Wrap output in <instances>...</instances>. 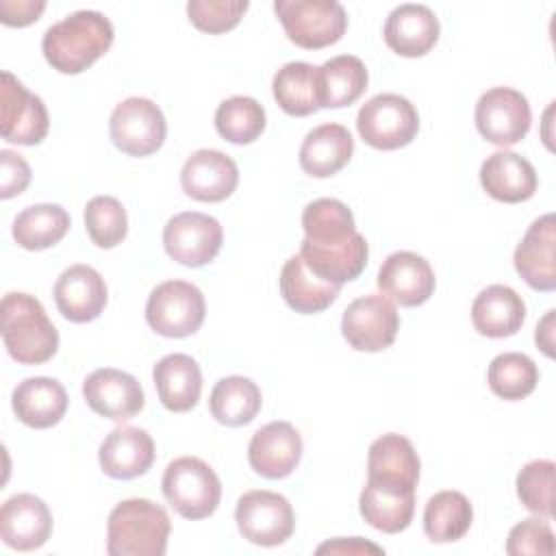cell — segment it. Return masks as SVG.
I'll return each mask as SVG.
<instances>
[{
	"mask_svg": "<svg viewBox=\"0 0 556 556\" xmlns=\"http://www.w3.org/2000/svg\"><path fill=\"white\" fill-rule=\"evenodd\" d=\"M85 228L98 248L111 250L126 239V208L113 195H96L85 206Z\"/></svg>",
	"mask_w": 556,
	"mask_h": 556,
	"instance_id": "f35d334b",
	"label": "cell"
},
{
	"mask_svg": "<svg viewBox=\"0 0 556 556\" xmlns=\"http://www.w3.org/2000/svg\"><path fill=\"white\" fill-rule=\"evenodd\" d=\"M486 382L497 397L517 402L536 389L539 367L530 356L521 352H504L491 361Z\"/></svg>",
	"mask_w": 556,
	"mask_h": 556,
	"instance_id": "8d00e7d4",
	"label": "cell"
},
{
	"mask_svg": "<svg viewBox=\"0 0 556 556\" xmlns=\"http://www.w3.org/2000/svg\"><path fill=\"white\" fill-rule=\"evenodd\" d=\"M400 330V313L382 293H369L348 304L341 317L343 339L358 352L387 350Z\"/></svg>",
	"mask_w": 556,
	"mask_h": 556,
	"instance_id": "8fae6325",
	"label": "cell"
},
{
	"mask_svg": "<svg viewBox=\"0 0 556 556\" xmlns=\"http://www.w3.org/2000/svg\"><path fill=\"white\" fill-rule=\"evenodd\" d=\"M317 554H384V549L369 541L352 536V539H337V541L321 543L317 547Z\"/></svg>",
	"mask_w": 556,
	"mask_h": 556,
	"instance_id": "f6af8a7d",
	"label": "cell"
},
{
	"mask_svg": "<svg viewBox=\"0 0 556 556\" xmlns=\"http://www.w3.org/2000/svg\"><path fill=\"white\" fill-rule=\"evenodd\" d=\"M354 152V139L341 124H321L313 128L300 146V167L315 178H328L341 172Z\"/></svg>",
	"mask_w": 556,
	"mask_h": 556,
	"instance_id": "f546056e",
	"label": "cell"
},
{
	"mask_svg": "<svg viewBox=\"0 0 556 556\" xmlns=\"http://www.w3.org/2000/svg\"><path fill=\"white\" fill-rule=\"evenodd\" d=\"M356 128L367 146L376 150H397L417 137L419 115L404 96L378 93L361 106Z\"/></svg>",
	"mask_w": 556,
	"mask_h": 556,
	"instance_id": "52a82bcc",
	"label": "cell"
},
{
	"mask_svg": "<svg viewBox=\"0 0 556 556\" xmlns=\"http://www.w3.org/2000/svg\"><path fill=\"white\" fill-rule=\"evenodd\" d=\"M439 33V17L426 4H400L384 22V43L395 54L408 59L428 54L434 48Z\"/></svg>",
	"mask_w": 556,
	"mask_h": 556,
	"instance_id": "603a6c76",
	"label": "cell"
},
{
	"mask_svg": "<svg viewBox=\"0 0 556 556\" xmlns=\"http://www.w3.org/2000/svg\"><path fill=\"white\" fill-rule=\"evenodd\" d=\"M530 122L528 98L510 87H493L484 91L476 104L478 132L500 148L519 143L528 135Z\"/></svg>",
	"mask_w": 556,
	"mask_h": 556,
	"instance_id": "7c38bea8",
	"label": "cell"
},
{
	"mask_svg": "<svg viewBox=\"0 0 556 556\" xmlns=\"http://www.w3.org/2000/svg\"><path fill=\"white\" fill-rule=\"evenodd\" d=\"M274 11L291 43L304 50H319L337 43L348 15L337 0H276Z\"/></svg>",
	"mask_w": 556,
	"mask_h": 556,
	"instance_id": "8992f818",
	"label": "cell"
},
{
	"mask_svg": "<svg viewBox=\"0 0 556 556\" xmlns=\"http://www.w3.org/2000/svg\"><path fill=\"white\" fill-rule=\"evenodd\" d=\"M324 109H341L356 102L367 89V67L354 54H339L319 65Z\"/></svg>",
	"mask_w": 556,
	"mask_h": 556,
	"instance_id": "e575fe53",
	"label": "cell"
},
{
	"mask_svg": "<svg viewBox=\"0 0 556 556\" xmlns=\"http://www.w3.org/2000/svg\"><path fill=\"white\" fill-rule=\"evenodd\" d=\"M224 241L222 224L204 213L185 211L174 215L163 228V245L172 261L187 267L211 263Z\"/></svg>",
	"mask_w": 556,
	"mask_h": 556,
	"instance_id": "4fadbf2b",
	"label": "cell"
},
{
	"mask_svg": "<svg viewBox=\"0 0 556 556\" xmlns=\"http://www.w3.org/2000/svg\"><path fill=\"white\" fill-rule=\"evenodd\" d=\"M271 91L278 106L287 115L304 117L324 109L319 65L304 61H291L282 65L271 80Z\"/></svg>",
	"mask_w": 556,
	"mask_h": 556,
	"instance_id": "f1b7e54d",
	"label": "cell"
},
{
	"mask_svg": "<svg viewBox=\"0 0 556 556\" xmlns=\"http://www.w3.org/2000/svg\"><path fill=\"white\" fill-rule=\"evenodd\" d=\"M554 471L556 465L552 460L539 458L523 465L517 473L521 504L541 517H554Z\"/></svg>",
	"mask_w": 556,
	"mask_h": 556,
	"instance_id": "ab89813d",
	"label": "cell"
},
{
	"mask_svg": "<svg viewBox=\"0 0 556 556\" xmlns=\"http://www.w3.org/2000/svg\"><path fill=\"white\" fill-rule=\"evenodd\" d=\"M248 7V0H191L187 15L198 30L222 35L241 22Z\"/></svg>",
	"mask_w": 556,
	"mask_h": 556,
	"instance_id": "60d3db41",
	"label": "cell"
},
{
	"mask_svg": "<svg viewBox=\"0 0 556 556\" xmlns=\"http://www.w3.org/2000/svg\"><path fill=\"white\" fill-rule=\"evenodd\" d=\"M46 2L43 0H0V20L7 26H28L39 20L43 13Z\"/></svg>",
	"mask_w": 556,
	"mask_h": 556,
	"instance_id": "ee69618b",
	"label": "cell"
},
{
	"mask_svg": "<svg viewBox=\"0 0 556 556\" xmlns=\"http://www.w3.org/2000/svg\"><path fill=\"white\" fill-rule=\"evenodd\" d=\"M13 410L28 428H52L67 410V393L54 378H26L13 391Z\"/></svg>",
	"mask_w": 556,
	"mask_h": 556,
	"instance_id": "4316f807",
	"label": "cell"
},
{
	"mask_svg": "<svg viewBox=\"0 0 556 556\" xmlns=\"http://www.w3.org/2000/svg\"><path fill=\"white\" fill-rule=\"evenodd\" d=\"M526 319V304L521 295L506 285H491L482 289L471 304L473 328L489 339L513 337Z\"/></svg>",
	"mask_w": 556,
	"mask_h": 556,
	"instance_id": "484cf974",
	"label": "cell"
},
{
	"mask_svg": "<svg viewBox=\"0 0 556 556\" xmlns=\"http://www.w3.org/2000/svg\"><path fill=\"white\" fill-rule=\"evenodd\" d=\"M480 185L493 200L517 204L534 195L539 178L528 159L508 150H497L480 165Z\"/></svg>",
	"mask_w": 556,
	"mask_h": 556,
	"instance_id": "cb8c5ba5",
	"label": "cell"
},
{
	"mask_svg": "<svg viewBox=\"0 0 556 556\" xmlns=\"http://www.w3.org/2000/svg\"><path fill=\"white\" fill-rule=\"evenodd\" d=\"M235 521L243 539L261 547L282 545L295 528L289 500L274 491H248L239 497Z\"/></svg>",
	"mask_w": 556,
	"mask_h": 556,
	"instance_id": "9c48e42d",
	"label": "cell"
},
{
	"mask_svg": "<svg viewBox=\"0 0 556 556\" xmlns=\"http://www.w3.org/2000/svg\"><path fill=\"white\" fill-rule=\"evenodd\" d=\"M280 293L285 302L302 315H313L326 311L341 291V285L321 280L302 261L300 254L287 258L280 269Z\"/></svg>",
	"mask_w": 556,
	"mask_h": 556,
	"instance_id": "4dcf8cb0",
	"label": "cell"
},
{
	"mask_svg": "<svg viewBox=\"0 0 556 556\" xmlns=\"http://www.w3.org/2000/svg\"><path fill=\"white\" fill-rule=\"evenodd\" d=\"M54 302L65 319L74 324L93 321L106 306L104 278L89 265H72L56 278Z\"/></svg>",
	"mask_w": 556,
	"mask_h": 556,
	"instance_id": "7402d4cb",
	"label": "cell"
},
{
	"mask_svg": "<svg viewBox=\"0 0 556 556\" xmlns=\"http://www.w3.org/2000/svg\"><path fill=\"white\" fill-rule=\"evenodd\" d=\"M261 389L256 382L243 376L219 378L211 391L208 408L211 415L224 426H245L261 410Z\"/></svg>",
	"mask_w": 556,
	"mask_h": 556,
	"instance_id": "1f68e13d",
	"label": "cell"
},
{
	"mask_svg": "<svg viewBox=\"0 0 556 556\" xmlns=\"http://www.w3.org/2000/svg\"><path fill=\"white\" fill-rule=\"evenodd\" d=\"M2 341L22 365L48 363L59 350V332L35 295L11 291L0 304Z\"/></svg>",
	"mask_w": 556,
	"mask_h": 556,
	"instance_id": "3957f363",
	"label": "cell"
},
{
	"mask_svg": "<svg viewBox=\"0 0 556 556\" xmlns=\"http://www.w3.org/2000/svg\"><path fill=\"white\" fill-rule=\"evenodd\" d=\"M52 534V513L48 504L33 493H17L2 504L0 536L17 552L39 549Z\"/></svg>",
	"mask_w": 556,
	"mask_h": 556,
	"instance_id": "ffe728a7",
	"label": "cell"
},
{
	"mask_svg": "<svg viewBox=\"0 0 556 556\" xmlns=\"http://www.w3.org/2000/svg\"><path fill=\"white\" fill-rule=\"evenodd\" d=\"M98 460L106 476L115 480H132L152 467L154 441L141 428L119 426L102 441Z\"/></svg>",
	"mask_w": 556,
	"mask_h": 556,
	"instance_id": "d4e9b609",
	"label": "cell"
},
{
	"mask_svg": "<svg viewBox=\"0 0 556 556\" xmlns=\"http://www.w3.org/2000/svg\"><path fill=\"white\" fill-rule=\"evenodd\" d=\"M434 271L430 263L415 252H393L378 269V289L400 306H419L434 293Z\"/></svg>",
	"mask_w": 556,
	"mask_h": 556,
	"instance_id": "ac0fdd59",
	"label": "cell"
},
{
	"mask_svg": "<svg viewBox=\"0 0 556 556\" xmlns=\"http://www.w3.org/2000/svg\"><path fill=\"white\" fill-rule=\"evenodd\" d=\"M239 182L237 163L222 150H195L182 165V191L198 202H222L232 195Z\"/></svg>",
	"mask_w": 556,
	"mask_h": 556,
	"instance_id": "44dd1931",
	"label": "cell"
},
{
	"mask_svg": "<svg viewBox=\"0 0 556 556\" xmlns=\"http://www.w3.org/2000/svg\"><path fill=\"white\" fill-rule=\"evenodd\" d=\"M70 230V215L59 204L26 206L13 222V239L20 248L37 252L59 243Z\"/></svg>",
	"mask_w": 556,
	"mask_h": 556,
	"instance_id": "836d02e7",
	"label": "cell"
},
{
	"mask_svg": "<svg viewBox=\"0 0 556 556\" xmlns=\"http://www.w3.org/2000/svg\"><path fill=\"white\" fill-rule=\"evenodd\" d=\"M206 315L202 291L187 280H165L152 289L146 321L161 337L182 339L200 330Z\"/></svg>",
	"mask_w": 556,
	"mask_h": 556,
	"instance_id": "ba28073f",
	"label": "cell"
},
{
	"mask_svg": "<svg viewBox=\"0 0 556 556\" xmlns=\"http://www.w3.org/2000/svg\"><path fill=\"white\" fill-rule=\"evenodd\" d=\"M419 456L413 443L395 432L382 434L369 445L367 454V476H382L404 480L413 486L419 482Z\"/></svg>",
	"mask_w": 556,
	"mask_h": 556,
	"instance_id": "d590c367",
	"label": "cell"
},
{
	"mask_svg": "<svg viewBox=\"0 0 556 556\" xmlns=\"http://www.w3.org/2000/svg\"><path fill=\"white\" fill-rule=\"evenodd\" d=\"M554 317H556V311H547L545 317L539 321L536 326V332H534V341H536V348H541V352L545 356H554Z\"/></svg>",
	"mask_w": 556,
	"mask_h": 556,
	"instance_id": "bcb514c9",
	"label": "cell"
},
{
	"mask_svg": "<svg viewBox=\"0 0 556 556\" xmlns=\"http://www.w3.org/2000/svg\"><path fill=\"white\" fill-rule=\"evenodd\" d=\"M302 458V437L289 421H269L258 428L248 445L250 467L269 480L293 473Z\"/></svg>",
	"mask_w": 556,
	"mask_h": 556,
	"instance_id": "d6986e66",
	"label": "cell"
},
{
	"mask_svg": "<svg viewBox=\"0 0 556 556\" xmlns=\"http://www.w3.org/2000/svg\"><path fill=\"white\" fill-rule=\"evenodd\" d=\"M169 530L165 508L143 497L124 500L109 515L106 552L109 556H163Z\"/></svg>",
	"mask_w": 556,
	"mask_h": 556,
	"instance_id": "277c9868",
	"label": "cell"
},
{
	"mask_svg": "<svg viewBox=\"0 0 556 556\" xmlns=\"http://www.w3.org/2000/svg\"><path fill=\"white\" fill-rule=\"evenodd\" d=\"M83 395L93 413L119 424L139 415L146 404L139 380L113 367L91 371L83 382Z\"/></svg>",
	"mask_w": 556,
	"mask_h": 556,
	"instance_id": "2e32d148",
	"label": "cell"
},
{
	"mask_svg": "<svg viewBox=\"0 0 556 556\" xmlns=\"http://www.w3.org/2000/svg\"><path fill=\"white\" fill-rule=\"evenodd\" d=\"M167 124L163 111L148 98L122 100L109 119V135L117 150L128 156H150L165 141Z\"/></svg>",
	"mask_w": 556,
	"mask_h": 556,
	"instance_id": "30bf717a",
	"label": "cell"
},
{
	"mask_svg": "<svg viewBox=\"0 0 556 556\" xmlns=\"http://www.w3.org/2000/svg\"><path fill=\"white\" fill-rule=\"evenodd\" d=\"M0 167H2V185H0V195L4 200L20 195L28 182H30V167L22 159V154L2 150L0 152Z\"/></svg>",
	"mask_w": 556,
	"mask_h": 556,
	"instance_id": "7bdbcfd3",
	"label": "cell"
},
{
	"mask_svg": "<svg viewBox=\"0 0 556 556\" xmlns=\"http://www.w3.org/2000/svg\"><path fill=\"white\" fill-rule=\"evenodd\" d=\"M113 43V24L100 11H76L43 33L41 50L52 70L80 74Z\"/></svg>",
	"mask_w": 556,
	"mask_h": 556,
	"instance_id": "7a4b0ae2",
	"label": "cell"
},
{
	"mask_svg": "<svg viewBox=\"0 0 556 556\" xmlns=\"http://www.w3.org/2000/svg\"><path fill=\"white\" fill-rule=\"evenodd\" d=\"M556 217L545 213L534 219L523 239L515 248V269L528 287L534 291H554L556 289Z\"/></svg>",
	"mask_w": 556,
	"mask_h": 556,
	"instance_id": "e0dca14e",
	"label": "cell"
},
{
	"mask_svg": "<svg viewBox=\"0 0 556 556\" xmlns=\"http://www.w3.org/2000/svg\"><path fill=\"white\" fill-rule=\"evenodd\" d=\"M163 495L185 519H204L217 510L222 482L213 467L195 456H180L165 467Z\"/></svg>",
	"mask_w": 556,
	"mask_h": 556,
	"instance_id": "5b68a950",
	"label": "cell"
},
{
	"mask_svg": "<svg viewBox=\"0 0 556 556\" xmlns=\"http://www.w3.org/2000/svg\"><path fill=\"white\" fill-rule=\"evenodd\" d=\"M304 239L300 256L321 280L343 285L356 280L369 256V245L356 232L354 215L341 200L319 198L302 211Z\"/></svg>",
	"mask_w": 556,
	"mask_h": 556,
	"instance_id": "6da1fadb",
	"label": "cell"
},
{
	"mask_svg": "<svg viewBox=\"0 0 556 556\" xmlns=\"http://www.w3.org/2000/svg\"><path fill=\"white\" fill-rule=\"evenodd\" d=\"M265 109L250 96H232L215 111L219 137L237 146L256 141L265 130Z\"/></svg>",
	"mask_w": 556,
	"mask_h": 556,
	"instance_id": "74e56055",
	"label": "cell"
},
{
	"mask_svg": "<svg viewBox=\"0 0 556 556\" xmlns=\"http://www.w3.org/2000/svg\"><path fill=\"white\" fill-rule=\"evenodd\" d=\"M473 521V508L460 491H439L424 508V532L432 543L463 539Z\"/></svg>",
	"mask_w": 556,
	"mask_h": 556,
	"instance_id": "d6a6232c",
	"label": "cell"
},
{
	"mask_svg": "<svg viewBox=\"0 0 556 556\" xmlns=\"http://www.w3.org/2000/svg\"><path fill=\"white\" fill-rule=\"evenodd\" d=\"M554 532L552 528L541 521L539 517H530L513 526L506 541V552L510 556H523V554H554Z\"/></svg>",
	"mask_w": 556,
	"mask_h": 556,
	"instance_id": "b9f144b4",
	"label": "cell"
},
{
	"mask_svg": "<svg viewBox=\"0 0 556 556\" xmlns=\"http://www.w3.org/2000/svg\"><path fill=\"white\" fill-rule=\"evenodd\" d=\"M358 504L363 519L371 528L387 534H397L413 521L415 486L395 478L367 476Z\"/></svg>",
	"mask_w": 556,
	"mask_h": 556,
	"instance_id": "9a60e30c",
	"label": "cell"
},
{
	"mask_svg": "<svg viewBox=\"0 0 556 556\" xmlns=\"http://www.w3.org/2000/svg\"><path fill=\"white\" fill-rule=\"evenodd\" d=\"M161 404L172 413L191 410L202 393L200 365L189 354H167L152 369Z\"/></svg>",
	"mask_w": 556,
	"mask_h": 556,
	"instance_id": "83f0119b",
	"label": "cell"
},
{
	"mask_svg": "<svg viewBox=\"0 0 556 556\" xmlns=\"http://www.w3.org/2000/svg\"><path fill=\"white\" fill-rule=\"evenodd\" d=\"M50 128L46 104L30 93L11 72H2L0 87V130L2 137L17 146H37Z\"/></svg>",
	"mask_w": 556,
	"mask_h": 556,
	"instance_id": "5bb4252c",
	"label": "cell"
}]
</instances>
